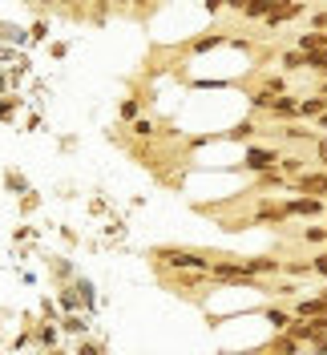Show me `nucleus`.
Here are the masks:
<instances>
[{"mask_svg":"<svg viewBox=\"0 0 327 355\" xmlns=\"http://www.w3.org/2000/svg\"><path fill=\"white\" fill-rule=\"evenodd\" d=\"M262 315H267V323L275 327V335H283L287 327L295 323V315H291V307H267V311H262Z\"/></svg>","mask_w":327,"mask_h":355,"instance_id":"nucleus-11","label":"nucleus"},{"mask_svg":"<svg viewBox=\"0 0 327 355\" xmlns=\"http://www.w3.org/2000/svg\"><path fill=\"white\" fill-rule=\"evenodd\" d=\"M311 266H315V275H319V279H327V250H319V254L311 259Z\"/></svg>","mask_w":327,"mask_h":355,"instance_id":"nucleus-21","label":"nucleus"},{"mask_svg":"<svg viewBox=\"0 0 327 355\" xmlns=\"http://www.w3.org/2000/svg\"><path fill=\"white\" fill-rule=\"evenodd\" d=\"M303 12H307L303 4H275V8H271V17H267V24H271V28H279V24H287V21H299Z\"/></svg>","mask_w":327,"mask_h":355,"instance_id":"nucleus-9","label":"nucleus"},{"mask_svg":"<svg viewBox=\"0 0 327 355\" xmlns=\"http://www.w3.org/2000/svg\"><path fill=\"white\" fill-rule=\"evenodd\" d=\"M315 295H319V299H327V283H324V287H319V291H315Z\"/></svg>","mask_w":327,"mask_h":355,"instance_id":"nucleus-25","label":"nucleus"},{"mask_svg":"<svg viewBox=\"0 0 327 355\" xmlns=\"http://www.w3.org/2000/svg\"><path fill=\"white\" fill-rule=\"evenodd\" d=\"M283 69L287 73H299V69H307V57L299 53V49H287L283 53Z\"/></svg>","mask_w":327,"mask_h":355,"instance_id":"nucleus-17","label":"nucleus"},{"mask_svg":"<svg viewBox=\"0 0 327 355\" xmlns=\"http://www.w3.org/2000/svg\"><path fill=\"white\" fill-rule=\"evenodd\" d=\"M153 259L166 266H174V270H198V275H210V259L206 254H194V250H178V246H158L153 250Z\"/></svg>","mask_w":327,"mask_h":355,"instance_id":"nucleus-2","label":"nucleus"},{"mask_svg":"<svg viewBox=\"0 0 327 355\" xmlns=\"http://www.w3.org/2000/svg\"><path fill=\"white\" fill-rule=\"evenodd\" d=\"M299 347H303V343H295V339L283 331V335H275V339H271L267 355H299Z\"/></svg>","mask_w":327,"mask_h":355,"instance_id":"nucleus-13","label":"nucleus"},{"mask_svg":"<svg viewBox=\"0 0 327 355\" xmlns=\"http://www.w3.org/2000/svg\"><path fill=\"white\" fill-rule=\"evenodd\" d=\"M133 133H137V137H150V133H153V121H150V117H142V121H133Z\"/></svg>","mask_w":327,"mask_h":355,"instance_id":"nucleus-22","label":"nucleus"},{"mask_svg":"<svg viewBox=\"0 0 327 355\" xmlns=\"http://www.w3.org/2000/svg\"><path fill=\"white\" fill-rule=\"evenodd\" d=\"M210 279H215V283H222V287L262 291V279H255V275H251V270H246L239 259H218V263L210 266Z\"/></svg>","mask_w":327,"mask_h":355,"instance_id":"nucleus-1","label":"nucleus"},{"mask_svg":"<svg viewBox=\"0 0 327 355\" xmlns=\"http://www.w3.org/2000/svg\"><path fill=\"white\" fill-rule=\"evenodd\" d=\"M303 239H307V243H315V246L327 243V226H307V230H303Z\"/></svg>","mask_w":327,"mask_h":355,"instance_id":"nucleus-18","label":"nucleus"},{"mask_svg":"<svg viewBox=\"0 0 327 355\" xmlns=\"http://www.w3.org/2000/svg\"><path fill=\"white\" fill-rule=\"evenodd\" d=\"M291 190H295V194H303V198L327 202V170H307L303 178H295V182H291Z\"/></svg>","mask_w":327,"mask_h":355,"instance_id":"nucleus-3","label":"nucleus"},{"mask_svg":"<svg viewBox=\"0 0 327 355\" xmlns=\"http://www.w3.org/2000/svg\"><path fill=\"white\" fill-rule=\"evenodd\" d=\"M255 186H259V190H279V186H283V190H291V182L283 178V170H271V174H259V178H255Z\"/></svg>","mask_w":327,"mask_h":355,"instance_id":"nucleus-15","label":"nucleus"},{"mask_svg":"<svg viewBox=\"0 0 327 355\" xmlns=\"http://www.w3.org/2000/svg\"><path fill=\"white\" fill-rule=\"evenodd\" d=\"M279 162H283V154L279 150H246V157H242V166L251 170V174H271V170H279Z\"/></svg>","mask_w":327,"mask_h":355,"instance_id":"nucleus-4","label":"nucleus"},{"mask_svg":"<svg viewBox=\"0 0 327 355\" xmlns=\"http://www.w3.org/2000/svg\"><path fill=\"white\" fill-rule=\"evenodd\" d=\"M271 295H275V299H295L299 287H295V283H279V287H271Z\"/></svg>","mask_w":327,"mask_h":355,"instance_id":"nucleus-20","label":"nucleus"},{"mask_svg":"<svg viewBox=\"0 0 327 355\" xmlns=\"http://www.w3.org/2000/svg\"><path fill=\"white\" fill-rule=\"evenodd\" d=\"M259 222H271V226H283L291 214H287V202H259Z\"/></svg>","mask_w":327,"mask_h":355,"instance_id":"nucleus-8","label":"nucleus"},{"mask_svg":"<svg viewBox=\"0 0 327 355\" xmlns=\"http://www.w3.org/2000/svg\"><path fill=\"white\" fill-rule=\"evenodd\" d=\"M267 113H271L275 121H295V117H299V97H291V93H287V97H275V105Z\"/></svg>","mask_w":327,"mask_h":355,"instance_id":"nucleus-7","label":"nucleus"},{"mask_svg":"<svg viewBox=\"0 0 327 355\" xmlns=\"http://www.w3.org/2000/svg\"><path fill=\"white\" fill-rule=\"evenodd\" d=\"M324 113H327V93H315V97L299 101V117H307V121H319Z\"/></svg>","mask_w":327,"mask_h":355,"instance_id":"nucleus-10","label":"nucleus"},{"mask_svg":"<svg viewBox=\"0 0 327 355\" xmlns=\"http://www.w3.org/2000/svg\"><path fill=\"white\" fill-rule=\"evenodd\" d=\"M315 154L324 157V166H327V137H319V141H315Z\"/></svg>","mask_w":327,"mask_h":355,"instance_id":"nucleus-23","label":"nucleus"},{"mask_svg":"<svg viewBox=\"0 0 327 355\" xmlns=\"http://www.w3.org/2000/svg\"><path fill=\"white\" fill-rule=\"evenodd\" d=\"M279 170H283L287 182H295V178H303L307 174V162L299 154H283V162H279Z\"/></svg>","mask_w":327,"mask_h":355,"instance_id":"nucleus-12","label":"nucleus"},{"mask_svg":"<svg viewBox=\"0 0 327 355\" xmlns=\"http://www.w3.org/2000/svg\"><path fill=\"white\" fill-rule=\"evenodd\" d=\"M279 137H287V141H319V137H315L311 130H303V125H283Z\"/></svg>","mask_w":327,"mask_h":355,"instance_id":"nucleus-16","label":"nucleus"},{"mask_svg":"<svg viewBox=\"0 0 327 355\" xmlns=\"http://www.w3.org/2000/svg\"><path fill=\"white\" fill-rule=\"evenodd\" d=\"M315 125H319V130H324V133H327V113H324V117H319V121H315Z\"/></svg>","mask_w":327,"mask_h":355,"instance_id":"nucleus-24","label":"nucleus"},{"mask_svg":"<svg viewBox=\"0 0 327 355\" xmlns=\"http://www.w3.org/2000/svg\"><path fill=\"white\" fill-rule=\"evenodd\" d=\"M307 21H311V33H327V8H319V12H311Z\"/></svg>","mask_w":327,"mask_h":355,"instance_id":"nucleus-19","label":"nucleus"},{"mask_svg":"<svg viewBox=\"0 0 327 355\" xmlns=\"http://www.w3.org/2000/svg\"><path fill=\"white\" fill-rule=\"evenodd\" d=\"M255 279H262V275H279L283 270V259H271V254H255V259H239Z\"/></svg>","mask_w":327,"mask_h":355,"instance_id":"nucleus-6","label":"nucleus"},{"mask_svg":"<svg viewBox=\"0 0 327 355\" xmlns=\"http://www.w3.org/2000/svg\"><path fill=\"white\" fill-rule=\"evenodd\" d=\"M271 8H275L271 0H251V4H242V17H246V21H267Z\"/></svg>","mask_w":327,"mask_h":355,"instance_id":"nucleus-14","label":"nucleus"},{"mask_svg":"<svg viewBox=\"0 0 327 355\" xmlns=\"http://www.w3.org/2000/svg\"><path fill=\"white\" fill-rule=\"evenodd\" d=\"M324 210H327V202H319V198H303V194L299 198H287V214L291 218H319Z\"/></svg>","mask_w":327,"mask_h":355,"instance_id":"nucleus-5","label":"nucleus"}]
</instances>
